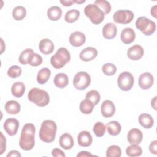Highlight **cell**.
Wrapping results in <instances>:
<instances>
[{
	"mask_svg": "<svg viewBox=\"0 0 157 157\" xmlns=\"http://www.w3.org/2000/svg\"><path fill=\"white\" fill-rule=\"evenodd\" d=\"M35 132L36 128L32 123H28L23 126L19 140V145L22 150L28 151L34 148L35 145Z\"/></svg>",
	"mask_w": 157,
	"mask_h": 157,
	"instance_id": "6da1fadb",
	"label": "cell"
},
{
	"mask_svg": "<svg viewBox=\"0 0 157 157\" xmlns=\"http://www.w3.org/2000/svg\"><path fill=\"white\" fill-rule=\"evenodd\" d=\"M57 130L56 123L51 120H45L41 123L39 138L45 143H51L55 139Z\"/></svg>",
	"mask_w": 157,
	"mask_h": 157,
	"instance_id": "7a4b0ae2",
	"label": "cell"
},
{
	"mask_svg": "<svg viewBox=\"0 0 157 157\" xmlns=\"http://www.w3.org/2000/svg\"><path fill=\"white\" fill-rule=\"evenodd\" d=\"M28 98L29 101L39 107H45L50 102V96L48 93L38 88H33L30 90L28 94Z\"/></svg>",
	"mask_w": 157,
	"mask_h": 157,
	"instance_id": "3957f363",
	"label": "cell"
},
{
	"mask_svg": "<svg viewBox=\"0 0 157 157\" xmlns=\"http://www.w3.org/2000/svg\"><path fill=\"white\" fill-rule=\"evenodd\" d=\"M71 59L69 52L64 47H60L50 58V63L55 69L64 67Z\"/></svg>",
	"mask_w": 157,
	"mask_h": 157,
	"instance_id": "277c9868",
	"label": "cell"
},
{
	"mask_svg": "<svg viewBox=\"0 0 157 157\" xmlns=\"http://www.w3.org/2000/svg\"><path fill=\"white\" fill-rule=\"evenodd\" d=\"M85 15L95 25L100 24L104 19V13L94 4H89L84 9Z\"/></svg>",
	"mask_w": 157,
	"mask_h": 157,
	"instance_id": "5b68a950",
	"label": "cell"
},
{
	"mask_svg": "<svg viewBox=\"0 0 157 157\" xmlns=\"http://www.w3.org/2000/svg\"><path fill=\"white\" fill-rule=\"evenodd\" d=\"M136 27L145 36H150L156 30L155 23L145 17H139L136 21Z\"/></svg>",
	"mask_w": 157,
	"mask_h": 157,
	"instance_id": "8992f818",
	"label": "cell"
},
{
	"mask_svg": "<svg viewBox=\"0 0 157 157\" xmlns=\"http://www.w3.org/2000/svg\"><path fill=\"white\" fill-rule=\"evenodd\" d=\"M134 83V76L131 72L128 71H124L120 73L117 78V84L119 88L124 91L131 90Z\"/></svg>",
	"mask_w": 157,
	"mask_h": 157,
	"instance_id": "52a82bcc",
	"label": "cell"
},
{
	"mask_svg": "<svg viewBox=\"0 0 157 157\" xmlns=\"http://www.w3.org/2000/svg\"><path fill=\"white\" fill-rule=\"evenodd\" d=\"M91 77L89 74L84 71L77 72L74 77L73 85L77 90H83L90 86Z\"/></svg>",
	"mask_w": 157,
	"mask_h": 157,
	"instance_id": "ba28073f",
	"label": "cell"
},
{
	"mask_svg": "<svg viewBox=\"0 0 157 157\" xmlns=\"http://www.w3.org/2000/svg\"><path fill=\"white\" fill-rule=\"evenodd\" d=\"M134 17V13L129 10H118L113 16V20L117 23L128 24L131 22Z\"/></svg>",
	"mask_w": 157,
	"mask_h": 157,
	"instance_id": "9c48e42d",
	"label": "cell"
},
{
	"mask_svg": "<svg viewBox=\"0 0 157 157\" xmlns=\"http://www.w3.org/2000/svg\"><path fill=\"white\" fill-rule=\"evenodd\" d=\"M4 129L7 134L10 136H14L17 133L19 122L18 121L13 118H7L4 123Z\"/></svg>",
	"mask_w": 157,
	"mask_h": 157,
	"instance_id": "30bf717a",
	"label": "cell"
},
{
	"mask_svg": "<svg viewBox=\"0 0 157 157\" xmlns=\"http://www.w3.org/2000/svg\"><path fill=\"white\" fill-rule=\"evenodd\" d=\"M154 78L150 72H144L140 75L139 77V86L142 90L149 89L153 84Z\"/></svg>",
	"mask_w": 157,
	"mask_h": 157,
	"instance_id": "8fae6325",
	"label": "cell"
},
{
	"mask_svg": "<svg viewBox=\"0 0 157 157\" xmlns=\"http://www.w3.org/2000/svg\"><path fill=\"white\" fill-rule=\"evenodd\" d=\"M101 111L104 117L110 118L115 114V106L110 100H105L101 104Z\"/></svg>",
	"mask_w": 157,
	"mask_h": 157,
	"instance_id": "7c38bea8",
	"label": "cell"
},
{
	"mask_svg": "<svg viewBox=\"0 0 157 157\" xmlns=\"http://www.w3.org/2000/svg\"><path fill=\"white\" fill-rule=\"evenodd\" d=\"M69 40L72 46L75 47H80L85 44L86 37L85 35L80 31H74L71 34Z\"/></svg>",
	"mask_w": 157,
	"mask_h": 157,
	"instance_id": "4fadbf2b",
	"label": "cell"
},
{
	"mask_svg": "<svg viewBox=\"0 0 157 157\" xmlns=\"http://www.w3.org/2000/svg\"><path fill=\"white\" fill-rule=\"evenodd\" d=\"M127 139L130 144H139L142 140L143 134L140 129L132 128L129 131Z\"/></svg>",
	"mask_w": 157,
	"mask_h": 157,
	"instance_id": "5bb4252c",
	"label": "cell"
},
{
	"mask_svg": "<svg viewBox=\"0 0 157 157\" xmlns=\"http://www.w3.org/2000/svg\"><path fill=\"white\" fill-rule=\"evenodd\" d=\"M144 48L139 45H134L127 51V56L131 60L137 61L140 59L144 55Z\"/></svg>",
	"mask_w": 157,
	"mask_h": 157,
	"instance_id": "9a60e30c",
	"label": "cell"
},
{
	"mask_svg": "<svg viewBox=\"0 0 157 157\" xmlns=\"http://www.w3.org/2000/svg\"><path fill=\"white\" fill-rule=\"evenodd\" d=\"M98 55L97 50L92 47H88L81 51L79 57L81 60L88 62L94 59Z\"/></svg>",
	"mask_w": 157,
	"mask_h": 157,
	"instance_id": "2e32d148",
	"label": "cell"
},
{
	"mask_svg": "<svg viewBox=\"0 0 157 157\" xmlns=\"http://www.w3.org/2000/svg\"><path fill=\"white\" fill-rule=\"evenodd\" d=\"M77 142L81 147H89L93 142V137L87 131H82L77 136Z\"/></svg>",
	"mask_w": 157,
	"mask_h": 157,
	"instance_id": "e0dca14e",
	"label": "cell"
},
{
	"mask_svg": "<svg viewBox=\"0 0 157 157\" xmlns=\"http://www.w3.org/2000/svg\"><path fill=\"white\" fill-rule=\"evenodd\" d=\"M135 37V32L131 28H125L121 32V40L125 44H129L134 42Z\"/></svg>",
	"mask_w": 157,
	"mask_h": 157,
	"instance_id": "ac0fdd59",
	"label": "cell"
},
{
	"mask_svg": "<svg viewBox=\"0 0 157 157\" xmlns=\"http://www.w3.org/2000/svg\"><path fill=\"white\" fill-rule=\"evenodd\" d=\"M117 29L113 23H106L102 28V35L106 39H112L117 35Z\"/></svg>",
	"mask_w": 157,
	"mask_h": 157,
	"instance_id": "d6986e66",
	"label": "cell"
},
{
	"mask_svg": "<svg viewBox=\"0 0 157 157\" xmlns=\"http://www.w3.org/2000/svg\"><path fill=\"white\" fill-rule=\"evenodd\" d=\"M54 47L55 46L53 42L48 39H42L39 44V50L44 55H48L52 53Z\"/></svg>",
	"mask_w": 157,
	"mask_h": 157,
	"instance_id": "ffe728a7",
	"label": "cell"
},
{
	"mask_svg": "<svg viewBox=\"0 0 157 157\" xmlns=\"http://www.w3.org/2000/svg\"><path fill=\"white\" fill-rule=\"evenodd\" d=\"M59 143L61 148L64 150H70L74 145V140L71 134L64 133L60 136Z\"/></svg>",
	"mask_w": 157,
	"mask_h": 157,
	"instance_id": "44dd1931",
	"label": "cell"
},
{
	"mask_svg": "<svg viewBox=\"0 0 157 157\" xmlns=\"http://www.w3.org/2000/svg\"><path fill=\"white\" fill-rule=\"evenodd\" d=\"M53 83L56 87L59 88H63L69 83L68 76L64 73H58L55 76Z\"/></svg>",
	"mask_w": 157,
	"mask_h": 157,
	"instance_id": "7402d4cb",
	"label": "cell"
},
{
	"mask_svg": "<svg viewBox=\"0 0 157 157\" xmlns=\"http://www.w3.org/2000/svg\"><path fill=\"white\" fill-rule=\"evenodd\" d=\"M5 110L9 114L15 115L20 112L21 107L20 104L14 100L8 101L4 106Z\"/></svg>",
	"mask_w": 157,
	"mask_h": 157,
	"instance_id": "603a6c76",
	"label": "cell"
},
{
	"mask_svg": "<svg viewBox=\"0 0 157 157\" xmlns=\"http://www.w3.org/2000/svg\"><path fill=\"white\" fill-rule=\"evenodd\" d=\"M139 124L145 129L151 128L154 124L152 117L148 113H142L138 118Z\"/></svg>",
	"mask_w": 157,
	"mask_h": 157,
	"instance_id": "cb8c5ba5",
	"label": "cell"
},
{
	"mask_svg": "<svg viewBox=\"0 0 157 157\" xmlns=\"http://www.w3.org/2000/svg\"><path fill=\"white\" fill-rule=\"evenodd\" d=\"M47 14L48 18L50 20L57 21L61 17L62 10L59 7L57 6H53L48 9Z\"/></svg>",
	"mask_w": 157,
	"mask_h": 157,
	"instance_id": "d4e9b609",
	"label": "cell"
},
{
	"mask_svg": "<svg viewBox=\"0 0 157 157\" xmlns=\"http://www.w3.org/2000/svg\"><path fill=\"white\" fill-rule=\"evenodd\" d=\"M108 133L111 136H117L121 130V126L119 122L117 121H111L105 125Z\"/></svg>",
	"mask_w": 157,
	"mask_h": 157,
	"instance_id": "484cf974",
	"label": "cell"
},
{
	"mask_svg": "<svg viewBox=\"0 0 157 157\" xmlns=\"http://www.w3.org/2000/svg\"><path fill=\"white\" fill-rule=\"evenodd\" d=\"M51 75V71L50 69L47 67H43L37 73V82L38 83L42 85L45 83L49 79Z\"/></svg>",
	"mask_w": 157,
	"mask_h": 157,
	"instance_id": "4316f807",
	"label": "cell"
},
{
	"mask_svg": "<svg viewBox=\"0 0 157 157\" xmlns=\"http://www.w3.org/2000/svg\"><path fill=\"white\" fill-rule=\"evenodd\" d=\"M25 91V86L23 83L17 82L14 83L11 88V92L13 96L17 98L21 97Z\"/></svg>",
	"mask_w": 157,
	"mask_h": 157,
	"instance_id": "83f0119b",
	"label": "cell"
},
{
	"mask_svg": "<svg viewBox=\"0 0 157 157\" xmlns=\"http://www.w3.org/2000/svg\"><path fill=\"white\" fill-rule=\"evenodd\" d=\"M94 105L93 102L88 99H85L81 101L79 106V109L81 112L84 114L91 113L94 109Z\"/></svg>",
	"mask_w": 157,
	"mask_h": 157,
	"instance_id": "f1b7e54d",
	"label": "cell"
},
{
	"mask_svg": "<svg viewBox=\"0 0 157 157\" xmlns=\"http://www.w3.org/2000/svg\"><path fill=\"white\" fill-rule=\"evenodd\" d=\"M142 153V149L139 144H131L126 149V154L129 157L139 156Z\"/></svg>",
	"mask_w": 157,
	"mask_h": 157,
	"instance_id": "f546056e",
	"label": "cell"
},
{
	"mask_svg": "<svg viewBox=\"0 0 157 157\" xmlns=\"http://www.w3.org/2000/svg\"><path fill=\"white\" fill-rule=\"evenodd\" d=\"M26 15V9L21 6H18L13 8L12 10V17L17 21L23 20Z\"/></svg>",
	"mask_w": 157,
	"mask_h": 157,
	"instance_id": "4dcf8cb0",
	"label": "cell"
},
{
	"mask_svg": "<svg viewBox=\"0 0 157 157\" xmlns=\"http://www.w3.org/2000/svg\"><path fill=\"white\" fill-rule=\"evenodd\" d=\"M80 12L77 9H71L68 10L64 16V20L66 22L72 23L76 21L80 17Z\"/></svg>",
	"mask_w": 157,
	"mask_h": 157,
	"instance_id": "1f68e13d",
	"label": "cell"
},
{
	"mask_svg": "<svg viewBox=\"0 0 157 157\" xmlns=\"http://www.w3.org/2000/svg\"><path fill=\"white\" fill-rule=\"evenodd\" d=\"M94 4L96 5L104 14H108L111 11V5L110 2L105 0H96L94 1Z\"/></svg>",
	"mask_w": 157,
	"mask_h": 157,
	"instance_id": "d6a6232c",
	"label": "cell"
},
{
	"mask_svg": "<svg viewBox=\"0 0 157 157\" xmlns=\"http://www.w3.org/2000/svg\"><path fill=\"white\" fill-rule=\"evenodd\" d=\"M121 155V150L120 147L116 145H113L108 147L106 151L107 157H120Z\"/></svg>",
	"mask_w": 157,
	"mask_h": 157,
	"instance_id": "836d02e7",
	"label": "cell"
},
{
	"mask_svg": "<svg viewBox=\"0 0 157 157\" xmlns=\"http://www.w3.org/2000/svg\"><path fill=\"white\" fill-rule=\"evenodd\" d=\"M105 129L106 127L105 124L101 121L96 122L93 126V131L94 134L98 137H101L104 135L105 132Z\"/></svg>",
	"mask_w": 157,
	"mask_h": 157,
	"instance_id": "e575fe53",
	"label": "cell"
},
{
	"mask_svg": "<svg viewBox=\"0 0 157 157\" xmlns=\"http://www.w3.org/2000/svg\"><path fill=\"white\" fill-rule=\"evenodd\" d=\"M85 98L86 99H88L90 101H91L94 105H97L101 99V96L99 92L94 90H92L88 91L86 93Z\"/></svg>",
	"mask_w": 157,
	"mask_h": 157,
	"instance_id": "d590c367",
	"label": "cell"
},
{
	"mask_svg": "<svg viewBox=\"0 0 157 157\" xmlns=\"http://www.w3.org/2000/svg\"><path fill=\"white\" fill-rule=\"evenodd\" d=\"M42 63V56L36 53H33L28 60V64L31 65V66H38L40 65Z\"/></svg>",
	"mask_w": 157,
	"mask_h": 157,
	"instance_id": "8d00e7d4",
	"label": "cell"
},
{
	"mask_svg": "<svg viewBox=\"0 0 157 157\" xmlns=\"http://www.w3.org/2000/svg\"><path fill=\"white\" fill-rule=\"evenodd\" d=\"M102 71L105 75L111 76L115 74L117 71V67L112 63H105L102 67Z\"/></svg>",
	"mask_w": 157,
	"mask_h": 157,
	"instance_id": "74e56055",
	"label": "cell"
},
{
	"mask_svg": "<svg viewBox=\"0 0 157 157\" xmlns=\"http://www.w3.org/2000/svg\"><path fill=\"white\" fill-rule=\"evenodd\" d=\"M34 53L33 49L31 48H26L21 52L20 53L19 58H18V61L21 64H28V60L30 56V55Z\"/></svg>",
	"mask_w": 157,
	"mask_h": 157,
	"instance_id": "f35d334b",
	"label": "cell"
},
{
	"mask_svg": "<svg viewBox=\"0 0 157 157\" xmlns=\"http://www.w3.org/2000/svg\"><path fill=\"white\" fill-rule=\"evenodd\" d=\"M21 74V69L20 66L13 65L10 67L7 71V75L9 77L12 78L19 77Z\"/></svg>",
	"mask_w": 157,
	"mask_h": 157,
	"instance_id": "ab89813d",
	"label": "cell"
},
{
	"mask_svg": "<svg viewBox=\"0 0 157 157\" xmlns=\"http://www.w3.org/2000/svg\"><path fill=\"white\" fill-rule=\"evenodd\" d=\"M6 150V139L1 132V155H2Z\"/></svg>",
	"mask_w": 157,
	"mask_h": 157,
	"instance_id": "60d3db41",
	"label": "cell"
},
{
	"mask_svg": "<svg viewBox=\"0 0 157 157\" xmlns=\"http://www.w3.org/2000/svg\"><path fill=\"white\" fill-rule=\"evenodd\" d=\"M52 155L55 157H65L64 153L59 148H54L52 151Z\"/></svg>",
	"mask_w": 157,
	"mask_h": 157,
	"instance_id": "b9f144b4",
	"label": "cell"
},
{
	"mask_svg": "<svg viewBox=\"0 0 157 157\" xmlns=\"http://www.w3.org/2000/svg\"><path fill=\"white\" fill-rule=\"evenodd\" d=\"M156 147H157V140H155L153 141H152L149 145V150L150 151L154 154V155H156L157 152H156Z\"/></svg>",
	"mask_w": 157,
	"mask_h": 157,
	"instance_id": "7bdbcfd3",
	"label": "cell"
},
{
	"mask_svg": "<svg viewBox=\"0 0 157 157\" xmlns=\"http://www.w3.org/2000/svg\"><path fill=\"white\" fill-rule=\"evenodd\" d=\"M7 157H9V156H13V157H20L21 156V154L17 151V150H11L9 152V153L6 155Z\"/></svg>",
	"mask_w": 157,
	"mask_h": 157,
	"instance_id": "ee69618b",
	"label": "cell"
},
{
	"mask_svg": "<svg viewBox=\"0 0 157 157\" xmlns=\"http://www.w3.org/2000/svg\"><path fill=\"white\" fill-rule=\"evenodd\" d=\"M94 156L93 155H92L91 153H90V152L88 151H81L80 153H78L77 155V157H85V156Z\"/></svg>",
	"mask_w": 157,
	"mask_h": 157,
	"instance_id": "f6af8a7d",
	"label": "cell"
},
{
	"mask_svg": "<svg viewBox=\"0 0 157 157\" xmlns=\"http://www.w3.org/2000/svg\"><path fill=\"white\" fill-rule=\"evenodd\" d=\"M60 2L64 6L69 7L72 5L74 3V0H61Z\"/></svg>",
	"mask_w": 157,
	"mask_h": 157,
	"instance_id": "bcb514c9",
	"label": "cell"
},
{
	"mask_svg": "<svg viewBox=\"0 0 157 157\" xmlns=\"http://www.w3.org/2000/svg\"><path fill=\"white\" fill-rule=\"evenodd\" d=\"M156 98L157 96H155L151 101V105L155 110H156Z\"/></svg>",
	"mask_w": 157,
	"mask_h": 157,
	"instance_id": "7dc6e473",
	"label": "cell"
},
{
	"mask_svg": "<svg viewBox=\"0 0 157 157\" xmlns=\"http://www.w3.org/2000/svg\"><path fill=\"white\" fill-rule=\"evenodd\" d=\"M151 15H153L155 18H156V6L155 5L151 9L150 12Z\"/></svg>",
	"mask_w": 157,
	"mask_h": 157,
	"instance_id": "c3c4849f",
	"label": "cell"
}]
</instances>
